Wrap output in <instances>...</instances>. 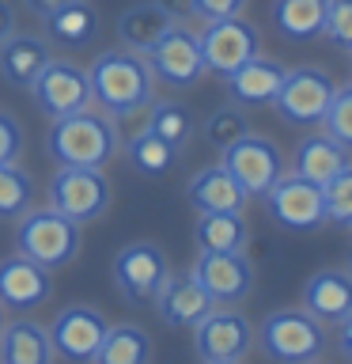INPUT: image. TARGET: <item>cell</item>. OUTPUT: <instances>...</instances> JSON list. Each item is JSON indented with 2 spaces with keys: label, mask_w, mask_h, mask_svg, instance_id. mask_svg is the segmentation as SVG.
Returning <instances> with one entry per match:
<instances>
[{
  "label": "cell",
  "mask_w": 352,
  "mask_h": 364,
  "mask_svg": "<svg viewBox=\"0 0 352 364\" xmlns=\"http://www.w3.org/2000/svg\"><path fill=\"white\" fill-rule=\"evenodd\" d=\"M246 0H193V16L212 23V19H231V16H243Z\"/></svg>",
  "instance_id": "37"
},
{
  "label": "cell",
  "mask_w": 352,
  "mask_h": 364,
  "mask_svg": "<svg viewBox=\"0 0 352 364\" xmlns=\"http://www.w3.org/2000/svg\"><path fill=\"white\" fill-rule=\"evenodd\" d=\"M348 57H352V53H348Z\"/></svg>",
  "instance_id": "47"
},
{
  "label": "cell",
  "mask_w": 352,
  "mask_h": 364,
  "mask_svg": "<svg viewBox=\"0 0 352 364\" xmlns=\"http://www.w3.org/2000/svg\"><path fill=\"white\" fill-rule=\"evenodd\" d=\"M175 27V19L167 16L163 8L155 4V0H144V4H133V8H125L121 16H118V38L125 50H133V53H144L163 38V34Z\"/></svg>",
  "instance_id": "23"
},
{
  "label": "cell",
  "mask_w": 352,
  "mask_h": 364,
  "mask_svg": "<svg viewBox=\"0 0 352 364\" xmlns=\"http://www.w3.org/2000/svg\"><path fill=\"white\" fill-rule=\"evenodd\" d=\"M27 133H23L19 118H11L8 110H0V164H19Z\"/></svg>",
  "instance_id": "36"
},
{
  "label": "cell",
  "mask_w": 352,
  "mask_h": 364,
  "mask_svg": "<svg viewBox=\"0 0 352 364\" xmlns=\"http://www.w3.org/2000/svg\"><path fill=\"white\" fill-rule=\"evenodd\" d=\"M352 164L348 159V148L334 141L329 133H311V136H303L299 148H295V175H303V178H311V182H329L337 175V171H345Z\"/></svg>",
  "instance_id": "24"
},
{
  "label": "cell",
  "mask_w": 352,
  "mask_h": 364,
  "mask_svg": "<svg viewBox=\"0 0 352 364\" xmlns=\"http://www.w3.org/2000/svg\"><path fill=\"white\" fill-rule=\"evenodd\" d=\"M53 269L31 262L27 255L0 258V307L4 311H34L53 296Z\"/></svg>",
  "instance_id": "16"
},
{
  "label": "cell",
  "mask_w": 352,
  "mask_h": 364,
  "mask_svg": "<svg viewBox=\"0 0 352 364\" xmlns=\"http://www.w3.org/2000/svg\"><path fill=\"white\" fill-rule=\"evenodd\" d=\"M303 311H311L322 326H337L352 311V277L348 269H318L303 284Z\"/></svg>",
  "instance_id": "19"
},
{
  "label": "cell",
  "mask_w": 352,
  "mask_h": 364,
  "mask_svg": "<svg viewBox=\"0 0 352 364\" xmlns=\"http://www.w3.org/2000/svg\"><path fill=\"white\" fill-rule=\"evenodd\" d=\"M269 216L288 232H314L326 224V205H322V186L303 175H280L265 193Z\"/></svg>",
  "instance_id": "13"
},
{
  "label": "cell",
  "mask_w": 352,
  "mask_h": 364,
  "mask_svg": "<svg viewBox=\"0 0 352 364\" xmlns=\"http://www.w3.org/2000/svg\"><path fill=\"white\" fill-rule=\"evenodd\" d=\"M322 133H329L334 141H341L352 152V84L334 91L329 110H326V118H322Z\"/></svg>",
  "instance_id": "34"
},
{
  "label": "cell",
  "mask_w": 352,
  "mask_h": 364,
  "mask_svg": "<svg viewBox=\"0 0 352 364\" xmlns=\"http://www.w3.org/2000/svg\"><path fill=\"white\" fill-rule=\"evenodd\" d=\"M148 65H152L155 80H163L170 87H193L204 76V57L201 42L189 27L175 23L152 50H148Z\"/></svg>",
  "instance_id": "15"
},
{
  "label": "cell",
  "mask_w": 352,
  "mask_h": 364,
  "mask_svg": "<svg viewBox=\"0 0 352 364\" xmlns=\"http://www.w3.org/2000/svg\"><path fill=\"white\" fill-rule=\"evenodd\" d=\"M193 349H197L201 364H235L246 360L254 349V326L243 311L216 304L209 315L193 326Z\"/></svg>",
  "instance_id": "7"
},
{
  "label": "cell",
  "mask_w": 352,
  "mask_h": 364,
  "mask_svg": "<svg viewBox=\"0 0 352 364\" xmlns=\"http://www.w3.org/2000/svg\"><path fill=\"white\" fill-rule=\"evenodd\" d=\"M311 364H318V360H311Z\"/></svg>",
  "instance_id": "45"
},
{
  "label": "cell",
  "mask_w": 352,
  "mask_h": 364,
  "mask_svg": "<svg viewBox=\"0 0 352 364\" xmlns=\"http://www.w3.org/2000/svg\"><path fill=\"white\" fill-rule=\"evenodd\" d=\"M220 164L231 171V178L246 190V198H265L269 186L284 175V156L269 136L246 133L231 148H224Z\"/></svg>",
  "instance_id": "12"
},
{
  "label": "cell",
  "mask_w": 352,
  "mask_h": 364,
  "mask_svg": "<svg viewBox=\"0 0 352 364\" xmlns=\"http://www.w3.org/2000/svg\"><path fill=\"white\" fill-rule=\"evenodd\" d=\"M193 235L201 250H246L250 228L243 213H197Z\"/></svg>",
  "instance_id": "28"
},
{
  "label": "cell",
  "mask_w": 352,
  "mask_h": 364,
  "mask_svg": "<svg viewBox=\"0 0 352 364\" xmlns=\"http://www.w3.org/2000/svg\"><path fill=\"white\" fill-rule=\"evenodd\" d=\"M186 198L197 213H243L246 209V190L231 178V171L224 164H212L197 171L186 186Z\"/></svg>",
  "instance_id": "20"
},
{
  "label": "cell",
  "mask_w": 352,
  "mask_h": 364,
  "mask_svg": "<svg viewBox=\"0 0 352 364\" xmlns=\"http://www.w3.org/2000/svg\"><path fill=\"white\" fill-rule=\"evenodd\" d=\"M322 34L337 50L352 53V0H326V27Z\"/></svg>",
  "instance_id": "35"
},
{
  "label": "cell",
  "mask_w": 352,
  "mask_h": 364,
  "mask_svg": "<svg viewBox=\"0 0 352 364\" xmlns=\"http://www.w3.org/2000/svg\"><path fill=\"white\" fill-rule=\"evenodd\" d=\"M27 4V11L34 19H45V16H53L57 8H65V4H72V0H23Z\"/></svg>",
  "instance_id": "40"
},
{
  "label": "cell",
  "mask_w": 352,
  "mask_h": 364,
  "mask_svg": "<svg viewBox=\"0 0 352 364\" xmlns=\"http://www.w3.org/2000/svg\"><path fill=\"white\" fill-rule=\"evenodd\" d=\"M45 198H50V209L84 228L110 209V178L102 175V167H57V175L45 186Z\"/></svg>",
  "instance_id": "5"
},
{
  "label": "cell",
  "mask_w": 352,
  "mask_h": 364,
  "mask_svg": "<svg viewBox=\"0 0 352 364\" xmlns=\"http://www.w3.org/2000/svg\"><path fill=\"white\" fill-rule=\"evenodd\" d=\"M50 330L34 318H11L0 330V364H53Z\"/></svg>",
  "instance_id": "22"
},
{
  "label": "cell",
  "mask_w": 352,
  "mask_h": 364,
  "mask_svg": "<svg viewBox=\"0 0 352 364\" xmlns=\"http://www.w3.org/2000/svg\"><path fill=\"white\" fill-rule=\"evenodd\" d=\"M254 341L277 364H311V360H322L329 334L311 311L280 307V311H269L261 318V326L254 330Z\"/></svg>",
  "instance_id": "3"
},
{
  "label": "cell",
  "mask_w": 352,
  "mask_h": 364,
  "mask_svg": "<svg viewBox=\"0 0 352 364\" xmlns=\"http://www.w3.org/2000/svg\"><path fill=\"white\" fill-rule=\"evenodd\" d=\"M4 323H8V311H4V307H0V330H4Z\"/></svg>",
  "instance_id": "42"
},
{
  "label": "cell",
  "mask_w": 352,
  "mask_h": 364,
  "mask_svg": "<svg viewBox=\"0 0 352 364\" xmlns=\"http://www.w3.org/2000/svg\"><path fill=\"white\" fill-rule=\"evenodd\" d=\"M284 68L280 61H273V57H250L246 65H238L235 73L224 76L227 84V95H231V102H238V107H273V99H277V91L284 84Z\"/></svg>",
  "instance_id": "18"
},
{
  "label": "cell",
  "mask_w": 352,
  "mask_h": 364,
  "mask_svg": "<svg viewBox=\"0 0 352 364\" xmlns=\"http://www.w3.org/2000/svg\"><path fill=\"white\" fill-rule=\"evenodd\" d=\"M337 84L329 80V73L314 65H299L284 73V84L273 99V107L288 125H322L329 99H334Z\"/></svg>",
  "instance_id": "8"
},
{
  "label": "cell",
  "mask_w": 352,
  "mask_h": 364,
  "mask_svg": "<svg viewBox=\"0 0 352 364\" xmlns=\"http://www.w3.org/2000/svg\"><path fill=\"white\" fill-rule=\"evenodd\" d=\"M204 144L216 148V152H224V148H231L238 136L250 133V118H246V107H238V102H227V107H216L209 118H204Z\"/></svg>",
  "instance_id": "32"
},
{
  "label": "cell",
  "mask_w": 352,
  "mask_h": 364,
  "mask_svg": "<svg viewBox=\"0 0 352 364\" xmlns=\"http://www.w3.org/2000/svg\"><path fill=\"white\" fill-rule=\"evenodd\" d=\"M322 205H326V224L337 228L352 224V164L337 171L329 182H322Z\"/></svg>",
  "instance_id": "33"
},
{
  "label": "cell",
  "mask_w": 352,
  "mask_h": 364,
  "mask_svg": "<svg viewBox=\"0 0 352 364\" xmlns=\"http://www.w3.org/2000/svg\"><path fill=\"white\" fill-rule=\"evenodd\" d=\"M34 178L19 164H0V220H19L34 209Z\"/></svg>",
  "instance_id": "31"
},
{
  "label": "cell",
  "mask_w": 352,
  "mask_h": 364,
  "mask_svg": "<svg viewBox=\"0 0 352 364\" xmlns=\"http://www.w3.org/2000/svg\"><path fill=\"white\" fill-rule=\"evenodd\" d=\"M155 4L163 8L175 23H182V19H189V16H193V0H155Z\"/></svg>",
  "instance_id": "39"
},
{
  "label": "cell",
  "mask_w": 352,
  "mask_h": 364,
  "mask_svg": "<svg viewBox=\"0 0 352 364\" xmlns=\"http://www.w3.org/2000/svg\"><path fill=\"white\" fill-rule=\"evenodd\" d=\"M345 269H348V277H352V255H348V266H345Z\"/></svg>",
  "instance_id": "43"
},
{
  "label": "cell",
  "mask_w": 352,
  "mask_h": 364,
  "mask_svg": "<svg viewBox=\"0 0 352 364\" xmlns=\"http://www.w3.org/2000/svg\"><path fill=\"white\" fill-rule=\"evenodd\" d=\"M45 34L50 42L65 46V50H84L99 38V11L87 0H72V4L57 8L53 16H45Z\"/></svg>",
  "instance_id": "25"
},
{
  "label": "cell",
  "mask_w": 352,
  "mask_h": 364,
  "mask_svg": "<svg viewBox=\"0 0 352 364\" xmlns=\"http://www.w3.org/2000/svg\"><path fill=\"white\" fill-rule=\"evenodd\" d=\"M197 42H201V57H204V73H216V76L235 73L238 65H246L250 57L261 53V34L243 16L204 23Z\"/></svg>",
  "instance_id": "10"
},
{
  "label": "cell",
  "mask_w": 352,
  "mask_h": 364,
  "mask_svg": "<svg viewBox=\"0 0 352 364\" xmlns=\"http://www.w3.org/2000/svg\"><path fill=\"white\" fill-rule=\"evenodd\" d=\"M50 42L42 34H8L0 42V76L8 80L11 87H31L34 76L50 65Z\"/></svg>",
  "instance_id": "21"
},
{
  "label": "cell",
  "mask_w": 352,
  "mask_h": 364,
  "mask_svg": "<svg viewBox=\"0 0 352 364\" xmlns=\"http://www.w3.org/2000/svg\"><path fill=\"white\" fill-rule=\"evenodd\" d=\"M110 277H114V289L121 292L125 304L144 307L155 300V292L170 277V262L163 255V247H155V243H129L114 255Z\"/></svg>",
  "instance_id": "6"
},
{
  "label": "cell",
  "mask_w": 352,
  "mask_h": 364,
  "mask_svg": "<svg viewBox=\"0 0 352 364\" xmlns=\"http://www.w3.org/2000/svg\"><path fill=\"white\" fill-rule=\"evenodd\" d=\"M144 129H152L155 136H163L170 148L182 152V148L189 144V136H193V110L178 99H152Z\"/></svg>",
  "instance_id": "29"
},
{
  "label": "cell",
  "mask_w": 352,
  "mask_h": 364,
  "mask_svg": "<svg viewBox=\"0 0 352 364\" xmlns=\"http://www.w3.org/2000/svg\"><path fill=\"white\" fill-rule=\"evenodd\" d=\"M273 27L288 42H314L326 27V0H277Z\"/></svg>",
  "instance_id": "26"
},
{
  "label": "cell",
  "mask_w": 352,
  "mask_h": 364,
  "mask_svg": "<svg viewBox=\"0 0 352 364\" xmlns=\"http://www.w3.org/2000/svg\"><path fill=\"white\" fill-rule=\"evenodd\" d=\"M91 102H99L102 114L110 118H133L152 107L155 99V73L144 53L133 50H102L87 68Z\"/></svg>",
  "instance_id": "1"
},
{
  "label": "cell",
  "mask_w": 352,
  "mask_h": 364,
  "mask_svg": "<svg viewBox=\"0 0 352 364\" xmlns=\"http://www.w3.org/2000/svg\"><path fill=\"white\" fill-rule=\"evenodd\" d=\"M125 156H129V164L141 171V175H167V171L178 164V148H170L163 136H155L152 129H141L136 136H129Z\"/></svg>",
  "instance_id": "30"
},
{
  "label": "cell",
  "mask_w": 352,
  "mask_h": 364,
  "mask_svg": "<svg viewBox=\"0 0 352 364\" xmlns=\"http://www.w3.org/2000/svg\"><path fill=\"white\" fill-rule=\"evenodd\" d=\"M106 315L91 304H68L53 315V323L45 326L50 330V341H53V353L61 360H72V364H91L95 353L106 338Z\"/></svg>",
  "instance_id": "11"
},
{
  "label": "cell",
  "mask_w": 352,
  "mask_h": 364,
  "mask_svg": "<svg viewBox=\"0 0 352 364\" xmlns=\"http://www.w3.org/2000/svg\"><path fill=\"white\" fill-rule=\"evenodd\" d=\"M118 125L102 110H76L68 118H53L45 133V152L57 167H106L118 156Z\"/></svg>",
  "instance_id": "2"
},
{
  "label": "cell",
  "mask_w": 352,
  "mask_h": 364,
  "mask_svg": "<svg viewBox=\"0 0 352 364\" xmlns=\"http://www.w3.org/2000/svg\"><path fill=\"white\" fill-rule=\"evenodd\" d=\"M235 364H243V360H235Z\"/></svg>",
  "instance_id": "44"
},
{
  "label": "cell",
  "mask_w": 352,
  "mask_h": 364,
  "mask_svg": "<svg viewBox=\"0 0 352 364\" xmlns=\"http://www.w3.org/2000/svg\"><path fill=\"white\" fill-rule=\"evenodd\" d=\"M337 353L345 360H352V311L337 323Z\"/></svg>",
  "instance_id": "38"
},
{
  "label": "cell",
  "mask_w": 352,
  "mask_h": 364,
  "mask_svg": "<svg viewBox=\"0 0 352 364\" xmlns=\"http://www.w3.org/2000/svg\"><path fill=\"white\" fill-rule=\"evenodd\" d=\"M79 224H72L68 216L57 209H31L16 220V250L27 255L31 262H38L45 269H61L79 255Z\"/></svg>",
  "instance_id": "4"
},
{
  "label": "cell",
  "mask_w": 352,
  "mask_h": 364,
  "mask_svg": "<svg viewBox=\"0 0 352 364\" xmlns=\"http://www.w3.org/2000/svg\"><path fill=\"white\" fill-rule=\"evenodd\" d=\"M152 304H155V315L175 330H193L216 307V300L201 289V281L193 273H170Z\"/></svg>",
  "instance_id": "17"
},
{
  "label": "cell",
  "mask_w": 352,
  "mask_h": 364,
  "mask_svg": "<svg viewBox=\"0 0 352 364\" xmlns=\"http://www.w3.org/2000/svg\"><path fill=\"white\" fill-rule=\"evenodd\" d=\"M189 273L224 307H235L254 289V262L246 258V250H201Z\"/></svg>",
  "instance_id": "14"
},
{
  "label": "cell",
  "mask_w": 352,
  "mask_h": 364,
  "mask_svg": "<svg viewBox=\"0 0 352 364\" xmlns=\"http://www.w3.org/2000/svg\"><path fill=\"white\" fill-rule=\"evenodd\" d=\"M27 91L34 95V107H38L50 122L68 118V114L91 107L87 68H79L76 61H65V57H50V65L34 76V84Z\"/></svg>",
  "instance_id": "9"
},
{
  "label": "cell",
  "mask_w": 352,
  "mask_h": 364,
  "mask_svg": "<svg viewBox=\"0 0 352 364\" xmlns=\"http://www.w3.org/2000/svg\"><path fill=\"white\" fill-rule=\"evenodd\" d=\"M348 228H352V224H348Z\"/></svg>",
  "instance_id": "46"
},
{
  "label": "cell",
  "mask_w": 352,
  "mask_h": 364,
  "mask_svg": "<svg viewBox=\"0 0 352 364\" xmlns=\"http://www.w3.org/2000/svg\"><path fill=\"white\" fill-rule=\"evenodd\" d=\"M8 34H16V8H11L8 0H0V42H4Z\"/></svg>",
  "instance_id": "41"
},
{
  "label": "cell",
  "mask_w": 352,
  "mask_h": 364,
  "mask_svg": "<svg viewBox=\"0 0 352 364\" xmlns=\"http://www.w3.org/2000/svg\"><path fill=\"white\" fill-rule=\"evenodd\" d=\"M152 360V338L136 323H118L106 326V338L95 353L91 364H148Z\"/></svg>",
  "instance_id": "27"
}]
</instances>
